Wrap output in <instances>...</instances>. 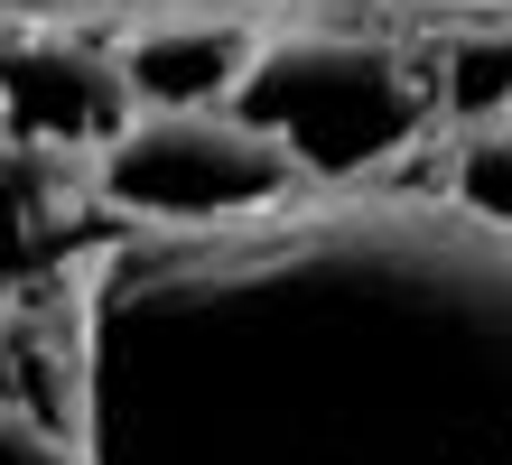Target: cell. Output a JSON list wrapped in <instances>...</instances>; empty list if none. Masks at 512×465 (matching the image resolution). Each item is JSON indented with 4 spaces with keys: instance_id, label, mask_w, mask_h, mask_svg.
Listing matches in <instances>:
<instances>
[{
    "instance_id": "ba28073f",
    "label": "cell",
    "mask_w": 512,
    "mask_h": 465,
    "mask_svg": "<svg viewBox=\"0 0 512 465\" xmlns=\"http://www.w3.org/2000/svg\"><path fill=\"white\" fill-rule=\"evenodd\" d=\"M0 465H84V447H75V428H56L47 410L0 400Z\"/></svg>"
},
{
    "instance_id": "5b68a950",
    "label": "cell",
    "mask_w": 512,
    "mask_h": 465,
    "mask_svg": "<svg viewBox=\"0 0 512 465\" xmlns=\"http://www.w3.org/2000/svg\"><path fill=\"white\" fill-rule=\"evenodd\" d=\"M243 56H252V19H233V10H159L112 47V75H122L131 103H224Z\"/></svg>"
},
{
    "instance_id": "277c9868",
    "label": "cell",
    "mask_w": 512,
    "mask_h": 465,
    "mask_svg": "<svg viewBox=\"0 0 512 465\" xmlns=\"http://www.w3.org/2000/svg\"><path fill=\"white\" fill-rule=\"evenodd\" d=\"M131 121V93L112 75V47L66 38V28H28V38H0V131L38 140V149H94Z\"/></svg>"
},
{
    "instance_id": "7a4b0ae2",
    "label": "cell",
    "mask_w": 512,
    "mask_h": 465,
    "mask_svg": "<svg viewBox=\"0 0 512 465\" xmlns=\"http://www.w3.org/2000/svg\"><path fill=\"white\" fill-rule=\"evenodd\" d=\"M429 93L438 84L419 75V56L401 38L308 19V28H270V38H252L243 75H233V93H224V112L252 121V131H270L298 159V177L373 186V168H391L419 140Z\"/></svg>"
},
{
    "instance_id": "3957f363",
    "label": "cell",
    "mask_w": 512,
    "mask_h": 465,
    "mask_svg": "<svg viewBox=\"0 0 512 465\" xmlns=\"http://www.w3.org/2000/svg\"><path fill=\"white\" fill-rule=\"evenodd\" d=\"M84 177H94V196L112 214L159 224V233L270 214V205H289L308 186L280 140L233 121L224 103H131V121L84 159Z\"/></svg>"
},
{
    "instance_id": "52a82bcc",
    "label": "cell",
    "mask_w": 512,
    "mask_h": 465,
    "mask_svg": "<svg viewBox=\"0 0 512 465\" xmlns=\"http://www.w3.org/2000/svg\"><path fill=\"white\" fill-rule=\"evenodd\" d=\"M447 205L475 214V224H503V112L494 121H457V177H447Z\"/></svg>"
},
{
    "instance_id": "8992f818",
    "label": "cell",
    "mask_w": 512,
    "mask_h": 465,
    "mask_svg": "<svg viewBox=\"0 0 512 465\" xmlns=\"http://www.w3.org/2000/svg\"><path fill=\"white\" fill-rule=\"evenodd\" d=\"M66 196H75V177H66L56 149L0 131V270H28V261H38V242H56Z\"/></svg>"
},
{
    "instance_id": "6da1fadb",
    "label": "cell",
    "mask_w": 512,
    "mask_h": 465,
    "mask_svg": "<svg viewBox=\"0 0 512 465\" xmlns=\"http://www.w3.org/2000/svg\"><path fill=\"white\" fill-rule=\"evenodd\" d=\"M84 465H494L503 224L336 186L94 261Z\"/></svg>"
}]
</instances>
